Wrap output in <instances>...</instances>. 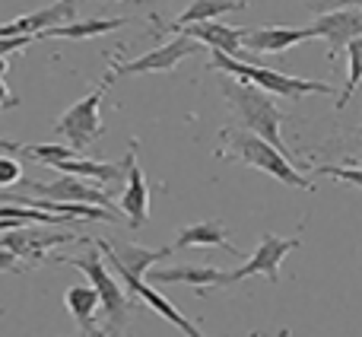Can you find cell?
Wrapping results in <instances>:
<instances>
[{
    "label": "cell",
    "instance_id": "obj_1",
    "mask_svg": "<svg viewBox=\"0 0 362 337\" xmlns=\"http://www.w3.org/2000/svg\"><path fill=\"white\" fill-rule=\"evenodd\" d=\"M219 140H223V147L216 150V156L235 159V163L251 166V168H257V172H267V175H274L276 181H283V185H289V188H299V191H315V181L308 178V175H302L299 168L293 166V159H286L280 150H274V147H270L267 140H261L257 134H248V131H242V127H226V131L219 134Z\"/></svg>",
    "mask_w": 362,
    "mask_h": 337
},
{
    "label": "cell",
    "instance_id": "obj_2",
    "mask_svg": "<svg viewBox=\"0 0 362 337\" xmlns=\"http://www.w3.org/2000/svg\"><path fill=\"white\" fill-rule=\"evenodd\" d=\"M223 93H226V99H229V105H232V112H235L242 131L257 134V137L267 140L274 150H280L283 156L289 159L286 144L280 140V125H283L286 115L276 108V102L270 99L267 93H261L257 86L242 83V80H232V76L223 80Z\"/></svg>",
    "mask_w": 362,
    "mask_h": 337
},
{
    "label": "cell",
    "instance_id": "obj_3",
    "mask_svg": "<svg viewBox=\"0 0 362 337\" xmlns=\"http://www.w3.org/2000/svg\"><path fill=\"white\" fill-rule=\"evenodd\" d=\"M210 67L223 70L229 74L232 80H242V83H251L257 86L261 93L267 96H286V99H302V96H334L337 99V89L331 83H321V80H302V76H289L283 70H274V67H257V64H245L238 57H229V55H219L213 51L210 57Z\"/></svg>",
    "mask_w": 362,
    "mask_h": 337
},
{
    "label": "cell",
    "instance_id": "obj_4",
    "mask_svg": "<svg viewBox=\"0 0 362 337\" xmlns=\"http://www.w3.org/2000/svg\"><path fill=\"white\" fill-rule=\"evenodd\" d=\"M61 261L70 264V268H76V270H83V274L89 277V287L95 290L99 306L105 309V331L115 337V331H121V328L127 325V315H131L134 302L127 299L124 287L115 280V274H108V268L102 264V251L89 249L83 258H61Z\"/></svg>",
    "mask_w": 362,
    "mask_h": 337
},
{
    "label": "cell",
    "instance_id": "obj_5",
    "mask_svg": "<svg viewBox=\"0 0 362 337\" xmlns=\"http://www.w3.org/2000/svg\"><path fill=\"white\" fill-rule=\"evenodd\" d=\"M105 89H108V83L102 80L89 96H83L80 102H74V105H70L54 125V134H61V137L67 140L70 150L80 153V156L102 137L99 108H102V96H105Z\"/></svg>",
    "mask_w": 362,
    "mask_h": 337
},
{
    "label": "cell",
    "instance_id": "obj_6",
    "mask_svg": "<svg viewBox=\"0 0 362 337\" xmlns=\"http://www.w3.org/2000/svg\"><path fill=\"white\" fill-rule=\"evenodd\" d=\"M197 51H204L200 42L175 35V38H169V42H163L159 48H153L150 55H140L137 61H115V57H108L112 70L105 74V83L118 80V76H137V74H169V70H175L185 57L197 55Z\"/></svg>",
    "mask_w": 362,
    "mask_h": 337
},
{
    "label": "cell",
    "instance_id": "obj_7",
    "mask_svg": "<svg viewBox=\"0 0 362 337\" xmlns=\"http://www.w3.org/2000/svg\"><path fill=\"white\" fill-rule=\"evenodd\" d=\"M293 249H299V236L280 239V236H274V232H264L261 242H257V249H255V255H251L242 268L238 270H223L219 287L242 283V280H248V277H255V274H264L270 283H280V261H283V255H289Z\"/></svg>",
    "mask_w": 362,
    "mask_h": 337
},
{
    "label": "cell",
    "instance_id": "obj_8",
    "mask_svg": "<svg viewBox=\"0 0 362 337\" xmlns=\"http://www.w3.org/2000/svg\"><path fill=\"white\" fill-rule=\"evenodd\" d=\"M23 188L29 191L42 194L45 200H57V204H93V207H102V210H112V200L102 188L89 185L86 178H76V175H64L54 181H19Z\"/></svg>",
    "mask_w": 362,
    "mask_h": 337
},
{
    "label": "cell",
    "instance_id": "obj_9",
    "mask_svg": "<svg viewBox=\"0 0 362 337\" xmlns=\"http://www.w3.org/2000/svg\"><path fill=\"white\" fill-rule=\"evenodd\" d=\"M74 239H76L74 232H38V229H29V226H16V229H10V232H0V249L13 251L19 261H25L32 268V264L45 261L48 249L67 245V242H74Z\"/></svg>",
    "mask_w": 362,
    "mask_h": 337
},
{
    "label": "cell",
    "instance_id": "obj_10",
    "mask_svg": "<svg viewBox=\"0 0 362 337\" xmlns=\"http://www.w3.org/2000/svg\"><path fill=\"white\" fill-rule=\"evenodd\" d=\"M127 163V188L121 194V210L127 213V226L131 229H140V226L150 219V181H146L144 168L137 163V140L131 137V147L124 153Z\"/></svg>",
    "mask_w": 362,
    "mask_h": 337
},
{
    "label": "cell",
    "instance_id": "obj_11",
    "mask_svg": "<svg viewBox=\"0 0 362 337\" xmlns=\"http://www.w3.org/2000/svg\"><path fill=\"white\" fill-rule=\"evenodd\" d=\"M95 249L108 258V264L118 270H127L134 277H144L153 264L165 261L172 255V245H163V249H144V245H134V242H105V239H95Z\"/></svg>",
    "mask_w": 362,
    "mask_h": 337
},
{
    "label": "cell",
    "instance_id": "obj_12",
    "mask_svg": "<svg viewBox=\"0 0 362 337\" xmlns=\"http://www.w3.org/2000/svg\"><path fill=\"white\" fill-rule=\"evenodd\" d=\"M312 32L315 38H327L331 42V51H327V57H337L340 48H346V42H353V38L362 35V10L356 6H340V10H327L321 13L318 19L312 23Z\"/></svg>",
    "mask_w": 362,
    "mask_h": 337
},
{
    "label": "cell",
    "instance_id": "obj_13",
    "mask_svg": "<svg viewBox=\"0 0 362 337\" xmlns=\"http://www.w3.org/2000/svg\"><path fill=\"white\" fill-rule=\"evenodd\" d=\"M308 38H315L312 25H261V29H245L242 48L255 55H283Z\"/></svg>",
    "mask_w": 362,
    "mask_h": 337
},
{
    "label": "cell",
    "instance_id": "obj_14",
    "mask_svg": "<svg viewBox=\"0 0 362 337\" xmlns=\"http://www.w3.org/2000/svg\"><path fill=\"white\" fill-rule=\"evenodd\" d=\"M219 277H223V268H191V264H181V268H156V264H153L144 274V280L150 283V287L187 283V287H194L197 296H206L210 290L219 287Z\"/></svg>",
    "mask_w": 362,
    "mask_h": 337
},
{
    "label": "cell",
    "instance_id": "obj_15",
    "mask_svg": "<svg viewBox=\"0 0 362 337\" xmlns=\"http://www.w3.org/2000/svg\"><path fill=\"white\" fill-rule=\"evenodd\" d=\"M76 19V6H64V4H51L45 10L25 13V16H16L13 23L0 25V38H16V35H32L38 38L45 29H54L61 23H74Z\"/></svg>",
    "mask_w": 362,
    "mask_h": 337
},
{
    "label": "cell",
    "instance_id": "obj_16",
    "mask_svg": "<svg viewBox=\"0 0 362 337\" xmlns=\"http://www.w3.org/2000/svg\"><path fill=\"white\" fill-rule=\"evenodd\" d=\"M115 270H118V268H115ZM118 274H121V280H124L127 293H131V296H140V299H144L146 306L153 309V312H156V315H163L165 321H172V325H175V328H178V331L185 334V337H204V334L197 331V328L191 325V321L185 319V315L178 312L175 306H172L169 299H165L163 293H156V287H150V283H146L144 277H134V274H127V270H118Z\"/></svg>",
    "mask_w": 362,
    "mask_h": 337
},
{
    "label": "cell",
    "instance_id": "obj_17",
    "mask_svg": "<svg viewBox=\"0 0 362 337\" xmlns=\"http://www.w3.org/2000/svg\"><path fill=\"white\" fill-rule=\"evenodd\" d=\"M181 35H185V38H194V42L206 45V48L219 51V55L238 57V51H242V35H245V29H235V25L216 23V19H204V23L181 25Z\"/></svg>",
    "mask_w": 362,
    "mask_h": 337
},
{
    "label": "cell",
    "instance_id": "obj_18",
    "mask_svg": "<svg viewBox=\"0 0 362 337\" xmlns=\"http://www.w3.org/2000/svg\"><path fill=\"white\" fill-rule=\"evenodd\" d=\"M172 249H223L229 255H238L235 245H229V232L219 219H200L194 226H185Z\"/></svg>",
    "mask_w": 362,
    "mask_h": 337
},
{
    "label": "cell",
    "instance_id": "obj_19",
    "mask_svg": "<svg viewBox=\"0 0 362 337\" xmlns=\"http://www.w3.org/2000/svg\"><path fill=\"white\" fill-rule=\"evenodd\" d=\"M248 6V0H194L187 10H181L172 23H156V35L163 32H178L181 25H191V23H204V19H216L223 13H238Z\"/></svg>",
    "mask_w": 362,
    "mask_h": 337
},
{
    "label": "cell",
    "instance_id": "obj_20",
    "mask_svg": "<svg viewBox=\"0 0 362 337\" xmlns=\"http://www.w3.org/2000/svg\"><path fill=\"white\" fill-rule=\"evenodd\" d=\"M64 175H76V178H89V181H102V185H118L127 172V163H99V159H86V156H74L64 163L51 166Z\"/></svg>",
    "mask_w": 362,
    "mask_h": 337
},
{
    "label": "cell",
    "instance_id": "obj_21",
    "mask_svg": "<svg viewBox=\"0 0 362 337\" xmlns=\"http://www.w3.org/2000/svg\"><path fill=\"white\" fill-rule=\"evenodd\" d=\"M127 23H131L127 16H118V19H95V16L74 19V23H61V25H54V29H45L35 42H42V38H70V42H83V38H95V35H105V32H115Z\"/></svg>",
    "mask_w": 362,
    "mask_h": 337
},
{
    "label": "cell",
    "instance_id": "obj_22",
    "mask_svg": "<svg viewBox=\"0 0 362 337\" xmlns=\"http://www.w3.org/2000/svg\"><path fill=\"white\" fill-rule=\"evenodd\" d=\"M346 57H350V76H346V86L337 93V99H334V108L337 112H344L346 105H350L353 93H356V86L362 83V35L353 38V42H346Z\"/></svg>",
    "mask_w": 362,
    "mask_h": 337
},
{
    "label": "cell",
    "instance_id": "obj_23",
    "mask_svg": "<svg viewBox=\"0 0 362 337\" xmlns=\"http://www.w3.org/2000/svg\"><path fill=\"white\" fill-rule=\"evenodd\" d=\"M321 153H337V156H344V159L362 156V125L353 127V131H344L340 137H327Z\"/></svg>",
    "mask_w": 362,
    "mask_h": 337
},
{
    "label": "cell",
    "instance_id": "obj_24",
    "mask_svg": "<svg viewBox=\"0 0 362 337\" xmlns=\"http://www.w3.org/2000/svg\"><path fill=\"white\" fill-rule=\"evenodd\" d=\"M315 175H327V178H337L344 185H353L362 191V166H334V163H321L312 168Z\"/></svg>",
    "mask_w": 362,
    "mask_h": 337
},
{
    "label": "cell",
    "instance_id": "obj_25",
    "mask_svg": "<svg viewBox=\"0 0 362 337\" xmlns=\"http://www.w3.org/2000/svg\"><path fill=\"white\" fill-rule=\"evenodd\" d=\"M23 181V163L16 156H0V188H13Z\"/></svg>",
    "mask_w": 362,
    "mask_h": 337
},
{
    "label": "cell",
    "instance_id": "obj_26",
    "mask_svg": "<svg viewBox=\"0 0 362 337\" xmlns=\"http://www.w3.org/2000/svg\"><path fill=\"white\" fill-rule=\"evenodd\" d=\"M25 270H29V264L19 261L13 251L0 249V274H25Z\"/></svg>",
    "mask_w": 362,
    "mask_h": 337
},
{
    "label": "cell",
    "instance_id": "obj_27",
    "mask_svg": "<svg viewBox=\"0 0 362 337\" xmlns=\"http://www.w3.org/2000/svg\"><path fill=\"white\" fill-rule=\"evenodd\" d=\"M35 42L32 35H16V38H0V57H10L13 51H23Z\"/></svg>",
    "mask_w": 362,
    "mask_h": 337
},
{
    "label": "cell",
    "instance_id": "obj_28",
    "mask_svg": "<svg viewBox=\"0 0 362 337\" xmlns=\"http://www.w3.org/2000/svg\"><path fill=\"white\" fill-rule=\"evenodd\" d=\"M340 6H356V10H362V0H315V10L318 13L340 10Z\"/></svg>",
    "mask_w": 362,
    "mask_h": 337
},
{
    "label": "cell",
    "instance_id": "obj_29",
    "mask_svg": "<svg viewBox=\"0 0 362 337\" xmlns=\"http://www.w3.org/2000/svg\"><path fill=\"white\" fill-rule=\"evenodd\" d=\"M16 105H19V99L10 93V86H6L4 76H0V112H4V108H16Z\"/></svg>",
    "mask_w": 362,
    "mask_h": 337
},
{
    "label": "cell",
    "instance_id": "obj_30",
    "mask_svg": "<svg viewBox=\"0 0 362 337\" xmlns=\"http://www.w3.org/2000/svg\"><path fill=\"white\" fill-rule=\"evenodd\" d=\"M6 70H10V64H6V57H0V76H4Z\"/></svg>",
    "mask_w": 362,
    "mask_h": 337
},
{
    "label": "cell",
    "instance_id": "obj_31",
    "mask_svg": "<svg viewBox=\"0 0 362 337\" xmlns=\"http://www.w3.org/2000/svg\"><path fill=\"white\" fill-rule=\"evenodd\" d=\"M127 4H144L146 6V4H156V0H127Z\"/></svg>",
    "mask_w": 362,
    "mask_h": 337
},
{
    "label": "cell",
    "instance_id": "obj_32",
    "mask_svg": "<svg viewBox=\"0 0 362 337\" xmlns=\"http://www.w3.org/2000/svg\"><path fill=\"white\" fill-rule=\"evenodd\" d=\"M57 4H64V6H76V0H57Z\"/></svg>",
    "mask_w": 362,
    "mask_h": 337
}]
</instances>
